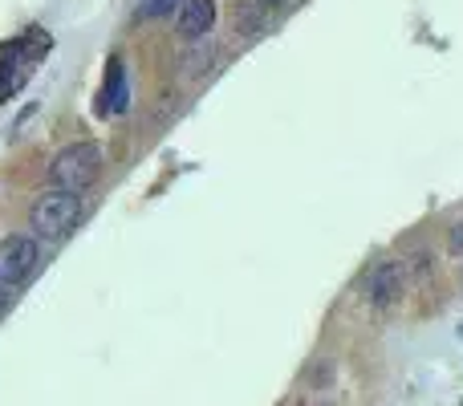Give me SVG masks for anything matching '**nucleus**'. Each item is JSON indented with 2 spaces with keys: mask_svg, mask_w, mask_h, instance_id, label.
Instances as JSON below:
<instances>
[{
  "mask_svg": "<svg viewBox=\"0 0 463 406\" xmlns=\"http://www.w3.org/2000/svg\"><path fill=\"white\" fill-rule=\"evenodd\" d=\"M81 220V195L49 187L29 207V228L37 240H65Z\"/></svg>",
  "mask_w": 463,
  "mask_h": 406,
  "instance_id": "obj_1",
  "label": "nucleus"
},
{
  "mask_svg": "<svg viewBox=\"0 0 463 406\" xmlns=\"http://www.w3.org/2000/svg\"><path fill=\"white\" fill-rule=\"evenodd\" d=\"M41 264V244L37 236H24V231H13V236L0 240V285L16 288L33 277V269Z\"/></svg>",
  "mask_w": 463,
  "mask_h": 406,
  "instance_id": "obj_3",
  "label": "nucleus"
},
{
  "mask_svg": "<svg viewBox=\"0 0 463 406\" xmlns=\"http://www.w3.org/2000/svg\"><path fill=\"white\" fill-rule=\"evenodd\" d=\"M102 102H98V110L110 118V114H122L127 110V70H122V61H110V70H106V86H102Z\"/></svg>",
  "mask_w": 463,
  "mask_h": 406,
  "instance_id": "obj_6",
  "label": "nucleus"
},
{
  "mask_svg": "<svg viewBox=\"0 0 463 406\" xmlns=\"http://www.w3.org/2000/svg\"><path fill=\"white\" fill-rule=\"evenodd\" d=\"M216 24V0H184L179 5V37L200 41Z\"/></svg>",
  "mask_w": 463,
  "mask_h": 406,
  "instance_id": "obj_5",
  "label": "nucleus"
},
{
  "mask_svg": "<svg viewBox=\"0 0 463 406\" xmlns=\"http://www.w3.org/2000/svg\"><path fill=\"white\" fill-rule=\"evenodd\" d=\"M459 337H463V326H459Z\"/></svg>",
  "mask_w": 463,
  "mask_h": 406,
  "instance_id": "obj_11",
  "label": "nucleus"
},
{
  "mask_svg": "<svg viewBox=\"0 0 463 406\" xmlns=\"http://www.w3.org/2000/svg\"><path fill=\"white\" fill-rule=\"evenodd\" d=\"M402 293H407V277H402L399 260H378L374 269L366 272V280H362V297H366V305L378 309V313H386L391 305H399Z\"/></svg>",
  "mask_w": 463,
  "mask_h": 406,
  "instance_id": "obj_4",
  "label": "nucleus"
},
{
  "mask_svg": "<svg viewBox=\"0 0 463 406\" xmlns=\"http://www.w3.org/2000/svg\"><path fill=\"white\" fill-rule=\"evenodd\" d=\"M179 5H184V0H138V16H151V21H159V16L179 13Z\"/></svg>",
  "mask_w": 463,
  "mask_h": 406,
  "instance_id": "obj_7",
  "label": "nucleus"
},
{
  "mask_svg": "<svg viewBox=\"0 0 463 406\" xmlns=\"http://www.w3.org/2000/svg\"><path fill=\"white\" fill-rule=\"evenodd\" d=\"M260 5H285V0H260Z\"/></svg>",
  "mask_w": 463,
  "mask_h": 406,
  "instance_id": "obj_10",
  "label": "nucleus"
},
{
  "mask_svg": "<svg viewBox=\"0 0 463 406\" xmlns=\"http://www.w3.org/2000/svg\"><path fill=\"white\" fill-rule=\"evenodd\" d=\"M5 305H8V285H0V313H5Z\"/></svg>",
  "mask_w": 463,
  "mask_h": 406,
  "instance_id": "obj_9",
  "label": "nucleus"
},
{
  "mask_svg": "<svg viewBox=\"0 0 463 406\" xmlns=\"http://www.w3.org/2000/svg\"><path fill=\"white\" fill-rule=\"evenodd\" d=\"M448 248H451V256H463V223H456V228H451Z\"/></svg>",
  "mask_w": 463,
  "mask_h": 406,
  "instance_id": "obj_8",
  "label": "nucleus"
},
{
  "mask_svg": "<svg viewBox=\"0 0 463 406\" xmlns=\"http://www.w3.org/2000/svg\"><path fill=\"white\" fill-rule=\"evenodd\" d=\"M49 179L61 192H90L102 179V146L98 143H70L53 163H49Z\"/></svg>",
  "mask_w": 463,
  "mask_h": 406,
  "instance_id": "obj_2",
  "label": "nucleus"
}]
</instances>
